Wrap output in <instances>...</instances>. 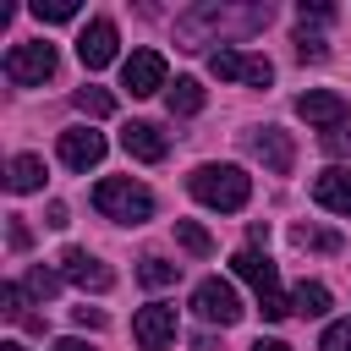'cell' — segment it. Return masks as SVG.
Segmentation results:
<instances>
[{
  "label": "cell",
  "instance_id": "cell-1",
  "mask_svg": "<svg viewBox=\"0 0 351 351\" xmlns=\"http://www.w3.org/2000/svg\"><path fill=\"white\" fill-rule=\"evenodd\" d=\"M186 192H192L197 203L219 208V214H236V208H247L252 181H247V170H236V165H197V170L186 176Z\"/></svg>",
  "mask_w": 351,
  "mask_h": 351
},
{
  "label": "cell",
  "instance_id": "cell-2",
  "mask_svg": "<svg viewBox=\"0 0 351 351\" xmlns=\"http://www.w3.org/2000/svg\"><path fill=\"white\" fill-rule=\"evenodd\" d=\"M93 208L115 225H143V219H154V192L126 181V176H110V181L93 186Z\"/></svg>",
  "mask_w": 351,
  "mask_h": 351
},
{
  "label": "cell",
  "instance_id": "cell-3",
  "mask_svg": "<svg viewBox=\"0 0 351 351\" xmlns=\"http://www.w3.org/2000/svg\"><path fill=\"white\" fill-rule=\"evenodd\" d=\"M230 269L258 291V313H263L269 324H280V318L291 313V302L280 296V274H274V263H269L263 252H252V247H247V252H236V258H230Z\"/></svg>",
  "mask_w": 351,
  "mask_h": 351
},
{
  "label": "cell",
  "instance_id": "cell-4",
  "mask_svg": "<svg viewBox=\"0 0 351 351\" xmlns=\"http://www.w3.org/2000/svg\"><path fill=\"white\" fill-rule=\"evenodd\" d=\"M5 77H11L16 88L49 82V77H55V44H16V49L5 55Z\"/></svg>",
  "mask_w": 351,
  "mask_h": 351
},
{
  "label": "cell",
  "instance_id": "cell-5",
  "mask_svg": "<svg viewBox=\"0 0 351 351\" xmlns=\"http://www.w3.org/2000/svg\"><path fill=\"white\" fill-rule=\"evenodd\" d=\"M208 71L219 82H252V88H269L274 82V66L263 55H241V49H214L208 55Z\"/></svg>",
  "mask_w": 351,
  "mask_h": 351
},
{
  "label": "cell",
  "instance_id": "cell-6",
  "mask_svg": "<svg viewBox=\"0 0 351 351\" xmlns=\"http://www.w3.org/2000/svg\"><path fill=\"white\" fill-rule=\"evenodd\" d=\"M192 307H197L203 324H219V329H230V324L241 318V296H236L230 280H203V285L192 291Z\"/></svg>",
  "mask_w": 351,
  "mask_h": 351
},
{
  "label": "cell",
  "instance_id": "cell-7",
  "mask_svg": "<svg viewBox=\"0 0 351 351\" xmlns=\"http://www.w3.org/2000/svg\"><path fill=\"white\" fill-rule=\"evenodd\" d=\"M121 88H126L132 99L159 93V88H165V55H159V49H132L126 66H121Z\"/></svg>",
  "mask_w": 351,
  "mask_h": 351
},
{
  "label": "cell",
  "instance_id": "cell-8",
  "mask_svg": "<svg viewBox=\"0 0 351 351\" xmlns=\"http://www.w3.org/2000/svg\"><path fill=\"white\" fill-rule=\"evenodd\" d=\"M296 115H302L307 126L335 132V126H346V121H351V99H340V93H329V88H307V93L296 99Z\"/></svg>",
  "mask_w": 351,
  "mask_h": 351
},
{
  "label": "cell",
  "instance_id": "cell-9",
  "mask_svg": "<svg viewBox=\"0 0 351 351\" xmlns=\"http://www.w3.org/2000/svg\"><path fill=\"white\" fill-rule=\"evenodd\" d=\"M132 335H137L143 351H165V346L176 340V307H170V302H148V307H137Z\"/></svg>",
  "mask_w": 351,
  "mask_h": 351
},
{
  "label": "cell",
  "instance_id": "cell-10",
  "mask_svg": "<svg viewBox=\"0 0 351 351\" xmlns=\"http://www.w3.org/2000/svg\"><path fill=\"white\" fill-rule=\"evenodd\" d=\"M77 60H82L88 71H99V66L115 60V22H110V16H93V22L82 27V38H77Z\"/></svg>",
  "mask_w": 351,
  "mask_h": 351
},
{
  "label": "cell",
  "instance_id": "cell-11",
  "mask_svg": "<svg viewBox=\"0 0 351 351\" xmlns=\"http://www.w3.org/2000/svg\"><path fill=\"white\" fill-rule=\"evenodd\" d=\"M60 274H66L71 285H82V291H110V285H115V274H110L93 252H82V247H66V252H60Z\"/></svg>",
  "mask_w": 351,
  "mask_h": 351
},
{
  "label": "cell",
  "instance_id": "cell-12",
  "mask_svg": "<svg viewBox=\"0 0 351 351\" xmlns=\"http://www.w3.org/2000/svg\"><path fill=\"white\" fill-rule=\"evenodd\" d=\"M104 159V137L93 132V126H71V132H60V165H71V170H93Z\"/></svg>",
  "mask_w": 351,
  "mask_h": 351
},
{
  "label": "cell",
  "instance_id": "cell-13",
  "mask_svg": "<svg viewBox=\"0 0 351 351\" xmlns=\"http://www.w3.org/2000/svg\"><path fill=\"white\" fill-rule=\"evenodd\" d=\"M121 148H126L132 159H143V165H159L170 143H165V132H159L154 121H126V126H121Z\"/></svg>",
  "mask_w": 351,
  "mask_h": 351
},
{
  "label": "cell",
  "instance_id": "cell-14",
  "mask_svg": "<svg viewBox=\"0 0 351 351\" xmlns=\"http://www.w3.org/2000/svg\"><path fill=\"white\" fill-rule=\"evenodd\" d=\"M313 203L329 208V214H351V170H340V165L318 170L313 176Z\"/></svg>",
  "mask_w": 351,
  "mask_h": 351
},
{
  "label": "cell",
  "instance_id": "cell-15",
  "mask_svg": "<svg viewBox=\"0 0 351 351\" xmlns=\"http://www.w3.org/2000/svg\"><path fill=\"white\" fill-rule=\"evenodd\" d=\"M247 148H252L274 176H291V165H296V148H291V137H285L280 126H263L258 137H247Z\"/></svg>",
  "mask_w": 351,
  "mask_h": 351
},
{
  "label": "cell",
  "instance_id": "cell-16",
  "mask_svg": "<svg viewBox=\"0 0 351 351\" xmlns=\"http://www.w3.org/2000/svg\"><path fill=\"white\" fill-rule=\"evenodd\" d=\"M5 186H11V192H38V186H44V159H38V154H16V159L5 165Z\"/></svg>",
  "mask_w": 351,
  "mask_h": 351
},
{
  "label": "cell",
  "instance_id": "cell-17",
  "mask_svg": "<svg viewBox=\"0 0 351 351\" xmlns=\"http://www.w3.org/2000/svg\"><path fill=\"white\" fill-rule=\"evenodd\" d=\"M165 104H170V115H197L203 110V82L197 77H176V88H165Z\"/></svg>",
  "mask_w": 351,
  "mask_h": 351
},
{
  "label": "cell",
  "instance_id": "cell-18",
  "mask_svg": "<svg viewBox=\"0 0 351 351\" xmlns=\"http://www.w3.org/2000/svg\"><path fill=\"white\" fill-rule=\"evenodd\" d=\"M291 313H302V318H324V313H329V291H324L318 280H302V285L291 291Z\"/></svg>",
  "mask_w": 351,
  "mask_h": 351
},
{
  "label": "cell",
  "instance_id": "cell-19",
  "mask_svg": "<svg viewBox=\"0 0 351 351\" xmlns=\"http://www.w3.org/2000/svg\"><path fill=\"white\" fill-rule=\"evenodd\" d=\"M176 241H181L192 258H208V252H214V236H208L203 225H192V219H176Z\"/></svg>",
  "mask_w": 351,
  "mask_h": 351
},
{
  "label": "cell",
  "instance_id": "cell-20",
  "mask_svg": "<svg viewBox=\"0 0 351 351\" xmlns=\"http://www.w3.org/2000/svg\"><path fill=\"white\" fill-rule=\"evenodd\" d=\"M291 241H296V247H313V252H340V236H335V230H318V225H296Z\"/></svg>",
  "mask_w": 351,
  "mask_h": 351
},
{
  "label": "cell",
  "instance_id": "cell-21",
  "mask_svg": "<svg viewBox=\"0 0 351 351\" xmlns=\"http://www.w3.org/2000/svg\"><path fill=\"white\" fill-rule=\"evenodd\" d=\"M137 274H143V285H154V291H159V285H170V280L181 274V263H165V258H143V269H137Z\"/></svg>",
  "mask_w": 351,
  "mask_h": 351
},
{
  "label": "cell",
  "instance_id": "cell-22",
  "mask_svg": "<svg viewBox=\"0 0 351 351\" xmlns=\"http://www.w3.org/2000/svg\"><path fill=\"white\" fill-rule=\"evenodd\" d=\"M77 110H82V115H110L115 99H110L104 88H77Z\"/></svg>",
  "mask_w": 351,
  "mask_h": 351
},
{
  "label": "cell",
  "instance_id": "cell-23",
  "mask_svg": "<svg viewBox=\"0 0 351 351\" xmlns=\"http://www.w3.org/2000/svg\"><path fill=\"white\" fill-rule=\"evenodd\" d=\"M0 302H5V307H0L5 318H16V324H27V318H33V313H27V291H22V285H0Z\"/></svg>",
  "mask_w": 351,
  "mask_h": 351
},
{
  "label": "cell",
  "instance_id": "cell-24",
  "mask_svg": "<svg viewBox=\"0 0 351 351\" xmlns=\"http://www.w3.org/2000/svg\"><path fill=\"white\" fill-rule=\"evenodd\" d=\"M33 16H38V22H71V16H77V0H49V5L33 0Z\"/></svg>",
  "mask_w": 351,
  "mask_h": 351
},
{
  "label": "cell",
  "instance_id": "cell-25",
  "mask_svg": "<svg viewBox=\"0 0 351 351\" xmlns=\"http://www.w3.org/2000/svg\"><path fill=\"white\" fill-rule=\"evenodd\" d=\"M318 351H351V318L329 324V329H324V340H318Z\"/></svg>",
  "mask_w": 351,
  "mask_h": 351
},
{
  "label": "cell",
  "instance_id": "cell-26",
  "mask_svg": "<svg viewBox=\"0 0 351 351\" xmlns=\"http://www.w3.org/2000/svg\"><path fill=\"white\" fill-rule=\"evenodd\" d=\"M27 291H33V296H38V302H49V296H55V291H60V280H55V274H49V269H27Z\"/></svg>",
  "mask_w": 351,
  "mask_h": 351
},
{
  "label": "cell",
  "instance_id": "cell-27",
  "mask_svg": "<svg viewBox=\"0 0 351 351\" xmlns=\"http://www.w3.org/2000/svg\"><path fill=\"white\" fill-rule=\"evenodd\" d=\"M296 55H302V60H324L329 49H324V38H318V33H307V27H302V33H296Z\"/></svg>",
  "mask_w": 351,
  "mask_h": 351
},
{
  "label": "cell",
  "instance_id": "cell-28",
  "mask_svg": "<svg viewBox=\"0 0 351 351\" xmlns=\"http://www.w3.org/2000/svg\"><path fill=\"white\" fill-rule=\"evenodd\" d=\"M71 318H77V324H82V329H104V313H99V307H77V313H71Z\"/></svg>",
  "mask_w": 351,
  "mask_h": 351
},
{
  "label": "cell",
  "instance_id": "cell-29",
  "mask_svg": "<svg viewBox=\"0 0 351 351\" xmlns=\"http://www.w3.org/2000/svg\"><path fill=\"white\" fill-rule=\"evenodd\" d=\"M27 241H33V230H27V225H22V219H16V214H11V247H16V252H22V247H27Z\"/></svg>",
  "mask_w": 351,
  "mask_h": 351
},
{
  "label": "cell",
  "instance_id": "cell-30",
  "mask_svg": "<svg viewBox=\"0 0 351 351\" xmlns=\"http://www.w3.org/2000/svg\"><path fill=\"white\" fill-rule=\"evenodd\" d=\"M329 16H335L329 5H307V0H302V22H329Z\"/></svg>",
  "mask_w": 351,
  "mask_h": 351
},
{
  "label": "cell",
  "instance_id": "cell-31",
  "mask_svg": "<svg viewBox=\"0 0 351 351\" xmlns=\"http://www.w3.org/2000/svg\"><path fill=\"white\" fill-rule=\"evenodd\" d=\"M49 351H93V346H88V340H55Z\"/></svg>",
  "mask_w": 351,
  "mask_h": 351
},
{
  "label": "cell",
  "instance_id": "cell-32",
  "mask_svg": "<svg viewBox=\"0 0 351 351\" xmlns=\"http://www.w3.org/2000/svg\"><path fill=\"white\" fill-rule=\"evenodd\" d=\"M252 351H291V346H285V340H258Z\"/></svg>",
  "mask_w": 351,
  "mask_h": 351
},
{
  "label": "cell",
  "instance_id": "cell-33",
  "mask_svg": "<svg viewBox=\"0 0 351 351\" xmlns=\"http://www.w3.org/2000/svg\"><path fill=\"white\" fill-rule=\"evenodd\" d=\"M0 351H27V346H22V340H5V346H0Z\"/></svg>",
  "mask_w": 351,
  "mask_h": 351
}]
</instances>
